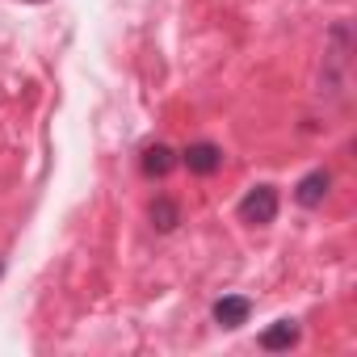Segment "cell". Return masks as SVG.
<instances>
[{"label": "cell", "instance_id": "obj_1", "mask_svg": "<svg viewBox=\"0 0 357 357\" xmlns=\"http://www.w3.org/2000/svg\"><path fill=\"white\" fill-rule=\"evenodd\" d=\"M236 215H240V223H248V227H269V223L278 219V190H273V185H252V190L240 198Z\"/></svg>", "mask_w": 357, "mask_h": 357}, {"label": "cell", "instance_id": "obj_2", "mask_svg": "<svg viewBox=\"0 0 357 357\" xmlns=\"http://www.w3.org/2000/svg\"><path fill=\"white\" fill-rule=\"evenodd\" d=\"M176 164H185L194 176H215V172L223 168V147L211 143V139H198V143H190L185 151H176Z\"/></svg>", "mask_w": 357, "mask_h": 357}, {"label": "cell", "instance_id": "obj_3", "mask_svg": "<svg viewBox=\"0 0 357 357\" xmlns=\"http://www.w3.org/2000/svg\"><path fill=\"white\" fill-rule=\"evenodd\" d=\"M328 190H332V172H328V168H311L303 181L294 185V202L307 206V211H315V206H324Z\"/></svg>", "mask_w": 357, "mask_h": 357}, {"label": "cell", "instance_id": "obj_4", "mask_svg": "<svg viewBox=\"0 0 357 357\" xmlns=\"http://www.w3.org/2000/svg\"><path fill=\"white\" fill-rule=\"evenodd\" d=\"M211 315H215L219 328H240V324H248V315H252V298H244V294H223V298L211 307Z\"/></svg>", "mask_w": 357, "mask_h": 357}, {"label": "cell", "instance_id": "obj_5", "mask_svg": "<svg viewBox=\"0 0 357 357\" xmlns=\"http://www.w3.org/2000/svg\"><path fill=\"white\" fill-rule=\"evenodd\" d=\"M139 164H143L147 176H168V172L176 168V151H172L168 143H147L143 155H139Z\"/></svg>", "mask_w": 357, "mask_h": 357}, {"label": "cell", "instance_id": "obj_6", "mask_svg": "<svg viewBox=\"0 0 357 357\" xmlns=\"http://www.w3.org/2000/svg\"><path fill=\"white\" fill-rule=\"evenodd\" d=\"M298 344V324L294 319H278L261 332V349L265 353H282V349H294Z\"/></svg>", "mask_w": 357, "mask_h": 357}, {"label": "cell", "instance_id": "obj_7", "mask_svg": "<svg viewBox=\"0 0 357 357\" xmlns=\"http://www.w3.org/2000/svg\"><path fill=\"white\" fill-rule=\"evenodd\" d=\"M147 219H151V227H155L160 236H168V231H176V223H181V206H176L168 194H160V198L147 206Z\"/></svg>", "mask_w": 357, "mask_h": 357}, {"label": "cell", "instance_id": "obj_8", "mask_svg": "<svg viewBox=\"0 0 357 357\" xmlns=\"http://www.w3.org/2000/svg\"><path fill=\"white\" fill-rule=\"evenodd\" d=\"M22 5H47V0H22Z\"/></svg>", "mask_w": 357, "mask_h": 357}, {"label": "cell", "instance_id": "obj_9", "mask_svg": "<svg viewBox=\"0 0 357 357\" xmlns=\"http://www.w3.org/2000/svg\"><path fill=\"white\" fill-rule=\"evenodd\" d=\"M0 273H5V261H0Z\"/></svg>", "mask_w": 357, "mask_h": 357}]
</instances>
